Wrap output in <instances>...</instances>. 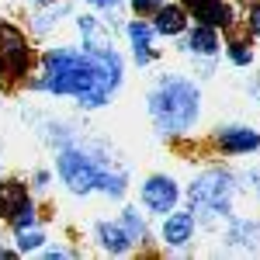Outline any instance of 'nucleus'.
<instances>
[{
	"instance_id": "obj_6",
	"label": "nucleus",
	"mask_w": 260,
	"mask_h": 260,
	"mask_svg": "<svg viewBox=\"0 0 260 260\" xmlns=\"http://www.w3.org/2000/svg\"><path fill=\"white\" fill-rule=\"evenodd\" d=\"M142 201H146V208L149 212H174V205H177V184L170 177H149L142 184Z\"/></svg>"
},
{
	"instance_id": "obj_2",
	"label": "nucleus",
	"mask_w": 260,
	"mask_h": 260,
	"mask_svg": "<svg viewBox=\"0 0 260 260\" xmlns=\"http://www.w3.org/2000/svg\"><path fill=\"white\" fill-rule=\"evenodd\" d=\"M149 115L156 121L163 136H184L194 121H198V90L194 83L167 77L156 83V90L149 94Z\"/></svg>"
},
{
	"instance_id": "obj_25",
	"label": "nucleus",
	"mask_w": 260,
	"mask_h": 260,
	"mask_svg": "<svg viewBox=\"0 0 260 260\" xmlns=\"http://www.w3.org/2000/svg\"><path fill=\"white\" fill-rule=\"evenodd\" d=\"M90 4H98V7H115L118 0H90Z\"/></svg>"
},
{
	"instance_id": "obj_16",
	"label": "nucleus",
	"mask_w": 260,
	"mask_h": 260,
	"mask_svg": "<svg viewBox=\"0 0 260 260\" xmlns=\"http://www.w3.org/2000/svg\"><path fill=\"white\" fill-rule=\"evenodd\" d=\"M98 187L104 191V194H111V198H121V191H125V174H111V170H104L101 174V180H98Z\"/></svg>"
},
{
	"instance_id": "obj_19",
	"label": "nucleus",
	"mask_w": 260,
	"mask_h": 260,
	"mask_svg": "<svg viewBox=\"0 0 260 260\" xmlns=\"http://www.w3.org/2000/svg\"><path fill=\"white\" fill-rule=\"evenodd\" d=\"M229 59L236 62V66H250V49H246V42H229Z\"/></svg>"
},
{
	"instance_id": "obj_18",
	"label": "nucleus",
	"mask_w": 260,
	"mask_h": 260,
	"mask_svg": "<svg viewBox=\"0 0 260 260\" xmlns=\"http://www.w3.org/2000/svg\"><path fill=\"white\" fill-rule=\"evenodd\" d=\"M257 236H260V229H257V225H250V222H240V225L229 233V240H233V243H253Z\"/></svg>"
},
{
	"instance_id": "obj_9",
	"label": "nucleus",
	"mask_w": 260,
	"mask_h": 260,
	"mask_svg": "<svg viewBox=\"0 0 260 260\" xmlns=\"http://www.w3.org/2000/svg\"><path fill=\"white\" fill-rule=\"evenodd\" d=\"M98 236H101V246L108 250V253H125L132 240H128V233L121 229L118 222H101L98 225Z\"/></svg>"
},
{
	"instance_id": "obj_23",
	"label": "nucleus",
	"mask_w": 260,
	"mask_h": 260,
	"mask_svg": "<svg viewBox=\"0 0 260 260\" xmlns=\"http://www.w3.org/2000/svg\"><path fill=\"white\" fill-rule=\"evenodd\" d=\"M250 31H253V35H260V4L250 11Z\"/></svg>"
},
{
	"instance_id": "obj_5",
	"label": "nucleus",
	"mask_w": 260,
	"mask_h": 260,
	"mask_svg": "<svg viewBox=\"0 0 260 260\" xmlns=\"http://www.w3.org/2000/svg\"><path fill=\"white\" fill-rule=\"evenodd\" d=\"M28 70V45L14 24H0V73L21 77Z\"/></svg>"
},
{
	"instance_id": "obj_22",
	"label": "nucleus",
	"mask_w": 260,
	"mask_h": 260,
	"mask_svg": "<svg viewBox=\"0 0 260 260\" xmlns=\"http://www.w3.org/2000/svg\"><path fill=\"white\" fill-rule=\"evenodd\" d=\"M184 4H187V7H191V11H194V18H198L201 11H205V7H212V4H215V0H184Z\"/></svg>"
},
{
	"instance_id": "obj_7",
	"label": "nucleus",
	"mask_w": 260,
	"mask_h": 260,
	"mask_svg": "<svg viewBox=\"0 0 260 260\" xmlns=\"http://www.w3.org/2000/svg\"><path fill=\"white\" fill-rule=\"evenodd\" d=\"M219 146L225 153H250V149H257L260 146V136L253 128H240V125H233V128H222L219 132Z\"/></svg>"
},
{
	"instance_id": "obj_24",
	"label": "nucleus",
	"mask_w": 260,
	"mask_h": 260,
	"mask_svg": "<svg viewBox=\"0 0 260 260\" xmlns=\"http://www.w3.org/2000/svg\"><path fill=\"white\" fill-rule=\"evenodd\" d=\"M250 184H253V187L260 191V170H253V174H250Z\"/></svg>"
},
{
	"instance_id": "obj_11",
	"label": "nucleus",
	"mask_w": 260,
	"mask_h": 260,
	"mask_svg": "<svg viewBox=\"0 0 260 260\" xmlns=\"http://www.w3.org/2000/svg\"><path fill=\"white\" fill-rule=\"evenodd\" d=\"M128 39H132V49H136V59L146 66L153 62V49H149V39H153V28L142 24V21H132L128 24Z\"/></svg>"
},
{
	"instance_id": "obj_17",
	"label": "nucleus",
	"mask_w": 260,
	"mask_h": 260,
	"mask_svg": "<svg viewBox=\"0 0 260 260\" xmlns=\"http://www.w3.org/2000/svg\"><path fill=\"white\" fill-rule=\"evenodd\" d=\"M39 246H42V233H39V229H31V225H28V229H18V250H21V253L39 250Z\"/></svg>"
},
{
	"instance_id": "obj_4",
	"label": "nucleus",
	"mask_w": 260,
	"mask_h": 260,
	"mask_svg": "<svg viewBox=\"0 0 260 260\" xmlns=\"http://www.w3.org/2000/svg\"><path fill=\"white\" fill-rule=\"evenodd\" d=\"M101 174H104V170H101L87 153H80V149H62L59 153V177L70 184V191H77V194L94 191Z\"/></svg>"
},
{
	"instance_id": "obj_14",
	"label": "nucleus",
	"mask_w": 260,
	"mask_h": 260,
	"mask_svg": "<svg viewBox=\"0 0 260 260\" xmlns=\"http://www.w3.org/2000/svg\"><path fill=\"white\" fill-rule=\"evenodd\" d=\"M198 18L205 21V24H212V28H229V24H233V7H229L225 0H215L212 7L201 11Z\"/></svg>"
},
{
	"instance_id": "obj_1",
	"label": "nucleus",
	"mask_w": 260,
	"mask_h": 260,
	"mask_svg": "<svg viewBox=\"0 0 260 260\" xmlns=\"http://www.w3.org/2000/svg\"><path fill=\"white\" fill-rule=\"evenodd\" d=\"M121 83V59L108 42H87L83 52L73 49H52L45 52V77L35 87L52 94H73V98L98 108L111 98Z\"/></svg>"
},
{
	"instance_id": "obj_3",
	"label": "nucleus",
	"mask_w": 260,
	"mask_h": 260,
	"mask_svg": "<svg viewBox=\"0 0 260 260\" xmlns=\"http://www.w3.org/2000/svg\"><path fill=\"white\" fill-rule=\"evenodd\" d=\"M191 212H205V215H219V212H229V201H233V177L222 174V170H208L201 174L191 191Z\"/></svg>"
},
{
	"instance_id": "obj_20",
	"label": "nucleus",
	"mask_w": 260,
	"mask_h": 260,
	"mask_svg": "<svg viewBox=\"0 0 260 260\" xmlns=\"http://www.w3.org/2000/svg\"><path fill=\"white\" fill-rule=\"evenodd\" d=\"M11 225H14V229H28V225H35V208H31V201L18 208V215L11 219Z\"/></svg>"
},
{
	"instance_id": "obj_8",
	"label": "nucleus",
	"mask_w": 260,
	"mask_h": 260,
	"mask_svg": "<svg viewBox=\"0 0 260 260\" xmlns=\"http://www.w3.org/2000/svg\"><path fill=\"white\" fill-rule=\"evenodd\" d=\"M191 233H194V215L191 212H174L170 219L163 222V240L170 246H184L191 240Z\"/></svg>"
},
{
	"instance_id": "obj_10",
	"label": "nucleus",
	"mask_w": 260,
	"mask_h": 260,
	"mask_svg": "<svg viewBox=\"0 0 260 260\" xmlns=\"http://www.w3.org/2000/svg\"><path fill=\"white\" fill-rule=\"evenodd\" d=\"M21 205H28V191L21 187L18 180H11V184H4L0 187V212H4V219L11 222L14 215H18Z\"/></svg>"
},
{
	"instance_id": "obj_13",
	"label": "nucleus",
	"mask_w": 260,
	"mask_h": 260,
	"mask_svg": "<svg viewBox=\"0 0 260 260\" xmlns=\"http://www.w3.org/2000/svg\"><path fill=\"white\" fill-rule=\"evenodd\" d=\"M184 24H187V18L180 7H160L156 11V31H163V35H180Z\"/></svg>"
},
{
	"instance_id": "obj_12",
	"label": "nucleus",
	"mask_w": 260,
	"mask_h": 260,
	"mask_svg": "<svg viewBox=\"0 0 260 260\" xmlns=\"http://www.w3.org/2000/svg\"><path fill=\"white\" fill-rule=\"evenodd\" d=\"M187 49L191 52H201V56H212L215 49H219V39H215V28L212 24H201L191 31V39H187Z\"/></svg>"
},
{
	"instance_id": "obj_21",
	"label": "nucleus",
	"mask_w": 260,
	"mask_h": 260,
	"mask_svg": "<svg viewBox=\"0 0 260 260\" xmlns=\"http://www.w3.org/2000/svg\"><path fill=\"white\" fill-rule=\"evenodd\" d=\"M136 14H149V11H160V0H132Z\"/></svg>"
},
{
	"instance_id": "obj_15",
	"label": "nucleus",
	"mask_w": 260,
	"mask_h": 260,
	"mask_svg": "<svg viewBox=\"0 0 260 260\" xmlns=\"http://www.w3.org/2000/svg\"><path fill=\"white\" fill-rule=\"evenodd\" d=\"M121 229L128 233V240H132V243L146 240V225H142V219H139L136 208H125V212H121Z\"/></svg>"
}]
</instances>
